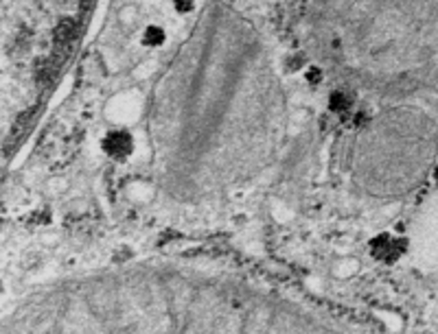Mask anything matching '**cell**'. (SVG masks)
I'll list each match as a JSON object with an SVG mask.
<instances>
[{
  "instance_id": "5b68a950",
  "label": "cell",
  "mask_w": 438,
  "mask_h": 334,
  "mask_svg": "<svg viewBox=\"0 0 438 334\" xmlns=\"http://www.w3.org/2000/svg\"><path fill=\"white\" fill-rule=\"evenodd\" d=\"M307 81H309V83H318V81H323V70L316 68V66H309V68H307Z\"/></svg>"
},
{
  "instance_id": "7a4b0ae2",
  "label": "cell",
  "mask_w": 438,
  "mask_h": 334,
  "mask_svg": "<svg viewBox=\"0 0 438 334\" xmlns=\"http://www.w3.org/2000/svg\"><path fill=\"white\" fill-rule=\"evenodd\" d=\"M370 252L377 260L382 262H395L403 252H405V240H395L392 236L384 234L372 240Z\"/></svg>"
},
{
  "instance_id": "6da1fadb",
  "label": "cell",
  "mask_w": 438,
  "mask_h": 334,
  "mask_svg": "<svg viewBox=\"0 0 438 334\" xmlns=\"http://www.w3.org/2000/svg\"><path fill=\"white\" fill-rule=\"evenodd\" d=\"M105 156L112 158V160H127L134 151V138L123 131V129H116V131H110L103 142H101Z\"/></svg>"
},
{
  "instance_id": "3957f363",
  "label": "cell",
  "mask_w": 438,
  "mask_h": 334,
  "mask_svg": "<svg viewBox=\"0 0 438 334\" xmlns=\"http://www.w3.org/2000/svg\"><path fill=\"white\" fill-rule=\"evenodd\" d=\"M165 42V31L160 26H147L145 28V33H142V44L145 46H150V48H156Z\"/></svg>"
},
{
  "instance_id": "8992f818",
  "label": "cell",
  "mask_w": 438,
  "mask_h": 334,
  "mask_svg": "<svg viewBox=\"0 0 438 334\" xmlns=\"http://www.w3.org/2000/svg\"><path fill=\"white\" fill-rule=\"evenodd\" d=\"M175 9H178L180 14H189L193 9V0H175Z\"/></svg>"
},
{
  "instance_id": "277c9868",
  "label": "cell",
  "mask_w": 438,
  "mask_h": 334,
  "mask_svg": "<svg viewBox=\"0 0 438 334\" xmlns=\"http://www.w3.org/2000/svg\"><path fill=\"white\" fill-rule=\"evenodd\" d=\"M350 107V101L342 95V92H335L331 95V109L335 112H342V109H348Z\"/></svg>"
}]
</instances>
